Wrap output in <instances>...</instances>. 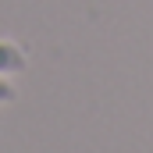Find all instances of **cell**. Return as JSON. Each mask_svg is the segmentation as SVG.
Here are the masks:
<instances>
[{
    "mask_svg": "<svg viewBox=\"0 0 153 153\" xmlns=\"http://www.w3.org/2000/svg\"><path fill=\"white\" fill-rule=\"evenodd\" d=\"M25 64H29L25 50L18 43L0 39V75H18V71H25Z\"/></svg>",
    "mask_w": 153,
    "mask_h": 153,
    "instance_id": "cell-1",
    "label": "cell"
},
{
    "mask_svg": "<svg viewBox=\"0 0 153 153\" xmlns=\"http://www.w3.org/2000/svg\"><path fill=\"white\" fill-rule=\"evenodd\" d=\"M7 100H14V85L7 78H0V103H7Z\"/></svg>",
    "mask_w": 153,
    "mask_h": 153,
    "instance_id": "cell-2",
    "label": "cell"
}]
</instances>
